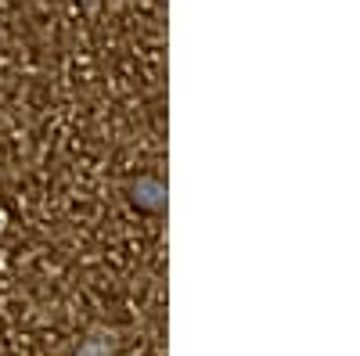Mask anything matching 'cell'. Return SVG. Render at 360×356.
<instances>
[{
	"label": "cell",
	"mask_w": 360,
	"mask_h": 356,
	"mask_svg": "<svg viewBox=\"0 0 360 356\" xmlns=\"http://www.w3.org/2000/svg\"><path fill=\"white\" fill-rule=\"evenodd\" d=\"M127 195L144 213H162L166 202H169V187H166V180H159V176H137V180L127 184Z\"/></svg>",
	"instance_id": "1"
},
{
	"label": "cell",
	"mask_w": 360,
	"mask_h": 356,
	"mask_svg": "<svg viewBox=\"0 0 360 356\" xmlns=\"http://www.w3.org/2000/svg\"><path fill=\"white\" fill-rule=\"evenodd\" d=\"M119 349V338H115V331H108V328H94L83 342H79V349H76V356H112Z\"/></svg>",
	"instance_id": "2"
},
{
	"label": "cell",
	"mask_w": 360,
	"mask_h": 356,
	"mask_svg": "<svg viewBox=\"0 0 360 356\" xmlns=\"http://www.w3.org/2000/svg\"><path fill=\"white\" fill-rule=\"evenodd\" d=\"M79 4H83L86 11H98V8H101V0H79Z\"/></svg>",
	"instance_id": "3"
},
{
	"label": "cell",
	"mask_w": 360,
	"mask_h": 356,
	"mask_svg": "<svg viewBox=\"0 0 360 356\" xmlns=\"http://www.w3.org/2000/svg\"><path fill=\"white\" fill-rule=\"evenodd\" d=\"M8 230V213H4V205H0V234Z\"/></svg>",
	"instance_id": "4"
}]
</instances>
